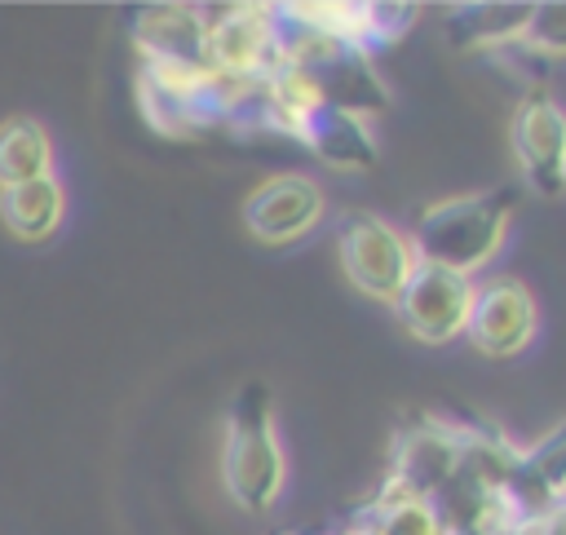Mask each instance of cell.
<instances>
[{"mask_svg":"<svg viewBox=\"0 0 566 535\" xmlns=\"http://www.w3.org/2000/svg\"><path fill=\"white\" fill-rule=\"evenodd\" d=\"M517 447L500 424L455 411H411L389 447L385 486L424 500L447 535H500Z\"/></svg>","mask_w":566,"mask_h":535,"instance_id":"6da1fadb","label":"cell"},{"mask_svg":"<svg viewBox=\"0 0 566 535\" xmlns=\"http://www.w3.org/2000/svg\"><path fill=\"white\" fill-rule=\"evenodd\" d=\"M274 22V49H279V71L292 75L310 102L354 111L363 119L389 111V88L371 66V53L323 31L305 4H270Z\"/></svg>","mask_w":566,"mask_h":535,"instance_id":"7a4b0ae2","label":"cell"},{"mask_svg":"<svg viewBox=\"0 0 566 535\" xmlns=\"http://www.w3.org/2000/svg\"><path fill=\"white\" fill-rule=\"evenodd\" d=\"M513 203H517V195L509 186L424 203L407 234L416 248V261L447 265V270L473 279L482 265H491L500 256V248L509 239Z\"/></svg>","mask_w":566,"mask_h":535,"instance_id":"3957f363","label":"cell"},{"mask_svg":"<svg viewBox=\"0 0 566 535\" xmlns=\"http://www.w3.org/2000/svg\"><path fill=\"white\" fill-rule=\"evenodd\" d=\"M287 478V460L274 433V398L261 380L239 385L230 411H226V433H221V486L243 513H265L274 508L279 491Z\"/></svg>","mask_w":566,"mask_h":535,"instance_id":"277c9868","label":"cell"},{"mask_svg":"<svg viewBox=\"0 0 566 535\" xmlns=\"http://www.w3.org/2000/svg\"><path fill=\"white\" fill-rule=\"evenodd\" d=\"M234 84L239 80L230 75H181V71H164L146 62H137V75H133L142 119L159 137H177V141L226 133Z\"/></svg>","mask_w":566,"mask_h":535,"instance_id":"5b68a950","label":"cell"},{"mask_svg":"<svg viewBox=\"0 0 566 535\" xmlns=\"http://www.w3.org/2000/svg\"><path fill=\"white\" fill-rule=\"evenodd\" d=\"M336 261H340L345 279L354 283V292L394 305V296L402 292L407 274L416 270V248L380 212L349 208L336 221Z\"/></svg>","mask_w":566,"mask_h":535,"instance_id":"8992f818","label":"cell"},{"mask_svg":"<svg viewBox=\"0 0 566 535\" xmlns=\"http://www.w3.org/2000/svg\"><path fill=\"white\" fill-rule=\"evenodd\" d=\"M128 44L137 62L181 71V75H217L208 53V9L203 4H137L124 18Z\"/></svg>","mask_w":566,"mask_h":535,"instance_id":"52a82bcc","label":"cell"},{"mask_svg":"<svg viewBox=\"0 0 566 535\" xmlns=\"http://www.w3.org/2000/svg\"><path fill=\"white\" fill-rule=\"evenodd\" d=\"M539 332L535 292L513 274H491L473 283V305L464 336L482 358H517Z\"/></svg>","mask_w":566,"mask_h":535,"instance_id":"ba28073f","label":"cell"},{"mask_svg":"<svg viewBox=\"0 0 566 535\" xmlns=\"http://www.w3.org/2000/svg\"><path fill=\"white\" fill-rule=\"evenodd\" d=\"M469 305H473V279L447 265H429V261H416L402 292L394 296L398 323L424 345H447L464 336Z\"/></svg>","mask_w":566,"mask_h":535,"instance_id":"9c48e42d","label":"cell"},{"mask_svg":"<svg viewBox=\"0 0 566 535\" xmlns=\"http://www.w3.org/2000/svg\"><path fill=\"white\" fill-rule=\"evenodd\" d=\"M323 212H327V195L305 172H274L261 186H252L239 203L243 230L265 248H283V243L305 239L323 221Z\"/></svg>","mask_w":566,"mask_h":535,"instance_id":"30bf717a","label":"cell"},{"mask_svg":"<svg viewBox=\"0 0 566 535\" xmlns=\"http://www.w3.org/2000/svg\"><path fill=\"white\" fill-rule=\"evenodd\" d=\"M566 500V420H557L539 442L517 447L504 482V535L548 517Z\"/></svg>","mask_w":566,"mask_h":535,"instance_id":"8fae6325","label":"cell"},{"mask_svg":"<svg viewBox=\"0 0 566 535\" xmlns=\"http://www.w3.org/2000/svg\"><path fill=\"white\" fill-rule=\"evenodd\" d=\"M208 53L217 75L270 80L279 71L270 4H217L208 9Z\"/></svg>","mask_w":566,"mask_h":535,"instance_id":"7c38bea8","label":"cell"},{"mask_svg":"<svg viewBox=\"0 0 566 535\" xmlns=\"http://www.w3.org/2000/svg\"><path fill=\"white\" fill-rule=\"evenodd\" d=\"M509 141H513V155H517V164H522V177H526L539 195H562L566 111H562L544 88L522 93V102L513 106Z\"/></svg>","mask_w":566,"mask_h":535,"instance_id":"4fadbf2b","label":"cell"},{"mask_svg":"<svg viewBox=\"0 0 566 535\" xmlns=\"http://www.w3.org/2000/svg\"><path fill=\"white\" fill-rule=\"evenodd\" d=\"M292 137L318 164H327L336 172H367L376 164V137H371L367 119L354 111H340V106H323V102L301 106Z\"/></svg>","mask_w":566,"mask_h":535,"instance_id":"5bb4252c","label":"cell"},{"mask_svg":"<svg viewBox=\"0 0 566 535\" xmlns=\"http://www.w3.org/2000/svg\"><path fill=\"white\" fill-rule=\"evenodd\" d=\"M526 0H473V4H451L442 18V35L451 49L460 53H500L509 44L522 40L526 22H531Z\"/></svg>","mask_w":566,"mask_h":535,"instance_id":"9a60e30c","label":"cell"},{"mask_svg":"<svg viewBox=\"0 0 566 535\" xmlns=\"http://www.w3.org/2000/svg\"><path fill=\"white\" fill-rule=\"evenodd\" d=\"M62 217H66V190H62V181L53 172L0 190V221L22 243L53 239V230L62 225Z\"/></svg>","mask_w":566,"mask_h":535,"instance_id":"2e32d148","label":"cell"},{"mask_svg":"<svg viewBox=\"0 0 566 535\" xmlns=\"http://www.w3.org/2000/svg\"><path fill=\"white\" fill-rule=\"evenodd\" d=\"M345 526H349L354 535H447L442 517H438L424 500L402 495V491H394V486H385V482L349 513Z\"/></svg>","mask_w":566,"mask_h":535,"instance_id":"e0dca14e","label":"cell"},{"mask_svg":"<svg viewBox=\"0 0 566 535\" xmlns=\"http://www.w3.org/2000/svg\"><path fill=\"white\" fill-rule=\"evenodd\" d=\"M53 172V141L40 119L13 115L0 124V190Z\"/></svg>","mask_w":566,"mask_h":535,"instance_id":"ac0fdd59","label":"cell"},{"mask_svg":"<svg viewBox=\"0 0 566 535\" xmlns=\"http://www.w3.org/2000/svg\"><path fill=\"white\" fill-rule=\"evenodd\" d=\"M354 9H358V44L367 53L398 44L420 18V4H394V0H358Z\"/></svg>","mask_w":566,"mask_h":535,"instance_id":"d6986e66","label":"cell"},{"mask_svg":"<svg viewBox=\"0 0 566 535\" xmlns=\"http://www.w3.org/2000/svg\"><path fill=\"white\" fill-rule=\"evenodd\" d=\"M522 53L535 57H566V0H544L531 9V22L517 40Z\"/></svg>","mask_w":566,"mask_h":535,"instance_id":"ffe728a7","label":"cell"},{"mask_svg":"<svg viewBox=\"0 0 566 535\" xmlns=\"http://www.w3.org/2000/svg\"><path fill=\"white\" fill-rule=\"evenodd\" d=\"M323 535H354V531H349V526H340V531H323Z\"/></svg>","mask_w":566,"mask_h":535,"instance_id":"44dd1931","label":"cell"},{"mask_svg":"<svg viewBox=\"0 0 566 535\" xmlns=\"http://www.w3.org/2000/svg\"><path fill=\"white\" fill-rule=\"evenodd\" d=\"M562 190H566V159H562Z\"/></svg>","mask_w":566,"mask_h":535,"instance_id":"7402d4cb","label":"cell"},{"mask_svg":"<svg viewBox=\"0 0 566 535\" xmlns=\"http://www.w3.org/2000/svg\"><path fill=\"white\" fill-rule=\"evenodd\" d=\"M279 535H301V531H279Z\"/></svg>","mask_w":566,"mask_h":535,"instance_id":"603a6c76","label":"cell"}]
</instances>
